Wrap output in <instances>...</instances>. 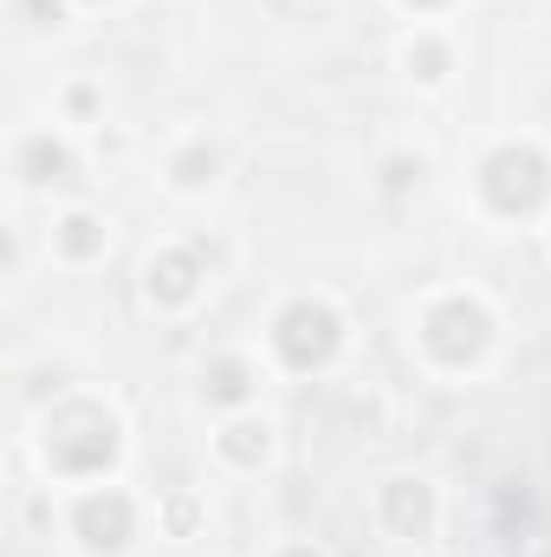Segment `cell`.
Instances as JSON below:
<instances>
[{"mask_svg":"<svg viewBox=\"0 0 551 557\" xmlns=\"http://www.w3.org/2000/svg\"><path fill=\"white\" fill-rule=\"evenodd\" d=\"M39 460L52 480H72V486H98L118 473L124 460V421L111 403L98 396H59L46 416H39Z\"/></svg>","mask_w":551,"mask_h":557,"instance_id":"cell-1","label":"cell"},{"mask_svg":"<svg viewBox=\"0 0 551 557\" xmlns=\"http://www.w3.org/2000/svg\"><path fill=\"white\" fill-rule=\"evenodd\" d=\"M215 454H221L228 467H241V473H260V467L273 460V421L260 416V409L228 416L221 421V434H215Z\"/></svg>","mask_w":551,"mask_h":557,"instance_id":"cell-10","label":"cell"},{"mask_svg":"<svg viewBox=\"0 0 551 557\" xmlns=\"http://www.w3.org/2000/svg\"><path fill=\"white\" fill-rule=\"evenodd\" d=\"M532 557H551V552H532Z\"/></svg>","mask_w":551,"mask_h":557,"instance_id":"cell-22","label":"cell"},{"mask_svg":"<svg viewBox=\"0 0 551 557\" xmlns=\"http://www.w3.org/2000/svg\"><path fill=\"white\" fill-rule=\"evenodd\" d=\"M169 182H175L182 195H208V188L221 182V149H208V143L175 149V156H169Z\"/></svg>","mask_w":551,"mask_h":557,"instance_id":"cell-14","label":"cell"},{"mask_svg":"<svg viewBox=\"0 0 551 557\" xmlns=\"http://www.w3.org/2000/svg\"><path fill=\"white\" fill-rule=\"evenodd\" d=\"M20 20L33 33H59L65 26V0H20Z\"/></svg>","mask_w":551,"mask_h":557,"instance_id":"cell-16","label":"cell"},{"mask_svg":"<svg viewBox=\"0 0 551 557\" xmlns=\"http://www.w3.org/2000/svg\"><path fill=\"white\" fill-rule=\"evenodd\" d=\"M195 396H201L208 409H221V416H241V409H254V403H260V370H254L241 350H221V357H208V363H201Z\"/></svg>","mask_w":551,"mask_h":557,"instance_id":"cell-8","label":"cell"},{"mask_svg":"<svg viewBox=\"0 0 551 557\" xmlns=\"http://www.w3.org/2000/svg\"><path fill=\"white\" fill-rule=\"evenodd\" d=\"M434 525H441V499H434V486L421 473H390L377 486V532L390 545H415L421 552L434 539Z\"/></svg>","mask_w":551,"mask_h":557,"instance_id":"cell-6","label":"cell"},{"mask_svg":"<svg viewBox=\"0 0 551 557\" xmlns=\"http://www.w3.org/2000/svg\"><path fill=\"white\" fill-rule=\"evenodd\" d=\"M474 195L493 221H532L551 201V156L539 143H493L474 162Z\"/></svg>","mask_w":551,"mask_h":557,"instance_id":"cell-3","label":"cell"},{"mask_svg":"<svg viewBox=\"0 0 551 557\" xmlns=\"http://www.w3.org/2000/svg\"><path fill=\"white\" fill-rule=\"evenodd\" d=\"M13 175H20L26 188H72V182H78V156H72L65 137L33 131V137L20 143V156H13Z\"/></svg>","mask_w":551,"mask_h":557,"instance_id":"cell-9","label":"cell"},{"mask_svg":"<svg viewBox=\"0 0 551 557\" xmlns=\"http://www.w3.org/2000/svg\"><path fill=\"white\" fill-rule=\"evenodd\" d=\"M78 7H118V0H78Z\"/></svg>","mask_w":551,"mask_h":557,"instance_id":"cell-20","label":"cell"},{"mask_svg":"<svg viewBox=\"0 0 551 557\" xmlns=\"http://www.w3.org/2000/svg\"><path fill=\"white\" fill-rule=\"evenodd\" d=\"M421 557H441V552H421Z\"/></svg>","mask_w":551,"mask_h":557,"instance_id":"cell-21","label":"cell"},{"mask_svg":"<svg viewBox=\"0 0 551 557\" xmlns=\"http://www.w3.org/2000/svg\"><path fill=\"white\" fill-rule=\"evenodd\" d=\"M415 344H421V357H428L434 370L467 376V370H480V363L493 357L500 318H493V305H487L480 292H434V298L415 311Z\"/></svg>","mask_w":551,"mask_h":557,"instance_id":"cell-2","label":"cell"},{"mask_svg":"<svg viewBox=\"0 0 551 557\" xmlns=\"http://www.w3.org/2000/svg\"><path fill=\"white\" fill-rule=\"evenodd\" d=\"M403 7H409V13H448L454 0H403Z\"/></svg>","mask_w":551,"mask_h":557,"instance_id":"cell-19","label":"cell"},{"mask_svg":"<svg viewBox=\"0 0 551 557\" xmlns=\"http://www.w3.org/2000/svg\"><path fill=\"white\" fill-rule=\"evenodd\" d=\"M201 292H208V253H201L195 240L156 247V253L143 260V298H149L156 311H188V305H201Z\"/></svg>","mask_w":551,"mask_h":557,"instance_id":"cell-7","label":"cell"},{"mask_svg":"<svg viewBox=\"0 0 551 557\" xmlns=\"http://www.w3.org/2000/svg\"><path fill=\"white\" fill-rule=\"evenodd\" d=\"M156 525H162V539L188 545V539H201V525H208V499H201L195 486H175V493H162Z\"/></svg>","mask_w":551,"mask_h":557,"instance_id":"cell-12","label":"cell"},{"mask_svg":"<svg viewBox=\"0 0 551 557\" xmlns=\"http://www.w3.org/2000/svg\"><path fill=\"white\" fill-rule=\"evenodd\" d=\"M267 344H273L279 370H292V376H318V370H331L338 357H344V344H351V324H344V311L331 305V298H285L273 311V324H267Z\"/></svg>","mask_w":551,"mask_h":557,"instance_id":"cell-4","label":"cell"},{"mask_svg":"<svg viewBox=\"0 0 551 557\" xmlns=\"http://www.w3.org/2000/svg\"><path fill=\"white\" fill-rule=\"evenodd\" d=\"M65 104H72V117H91V111H98V91H91V85H78Z\"/></svg>","mask_w":551,"mask_h":557,"instance_id":"cell-17","label":"cell"},{"mask_svg":"<svg viewBox=\"0 0 551 557\" xmlns=\"http://www.w3.org/2000/svg\"><path fill=\"white\" fill-rule=\"evenodd\" d=\"M421 175H428V162H421V156H390V162H383V188H390V195L421 188Z\"/></svg>","mask_w":551,"mask_h":557,"instance_id":"cell-15","label":"cell"},{"mask_svg":"<svg viewBox=\"0 0 551 557\" xmlns=\"http://www.w3.org/2000/svg\"><path fill=\"white\" fill-rule=\"evenodd\" d=\"M137 499L124 493V486H85L78 499H72V512H65V532L78 539V552L85 557H124L131 545H137Z\"/></svg>","mask_w":551,"mask_h":557,"instance_id":"cell-5","label":"cell"},{"mask_svg":"<svg viewBox=\"0 0 551 557\" xmlns=\"http://www.w3.org/2000/svg\"><path fill=\"white\" fill-rule=\"evenodd\" d=\"M403 72H409L415 85H448L454 46H448L441 33H415V39H403Z\"/></svg>","mask_w":551,"mask_h":557,"instance_id":"cell-13","label":"cell"},{"mask_svg":"<svg viewBox=\"0 0 551 557\" xmlns=\"http://www.w3.org/2000/svg\"><path fill=\"white\" fill-rule=\"evenodd\" d=\"M105 247H111L105 214H91V208H65V214L52 221V253H59L65 267H91V260H105Z\"/></svg>","mask_w":551,"mask_h":557,"instance_id":"cell-11","label":"cell"},{"mask_svg":"<svg viewBox=\"0 0 551 557\" xmlns=\"http://www.w3.org/2000/svg\"><path fill=\"white\" fill-rule=\"evenodd\" d=\"M273 557H325V552H318V545H311V539H292V545H279Z\"/></svg>","mask_w":551,"mask_h":557,"instance_id":"cell-18","label":"cell"}]
</instances>
